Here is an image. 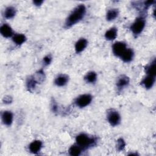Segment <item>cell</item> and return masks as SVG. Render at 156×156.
<instances>
[{
	"label": "cell",
	"instance_id": "obj_5",
	"mask_svg": "<svg viewBox=\"0 0 156 156\" xmlns=\"http://www.w3.org/2000/svg\"><path fill=\"white\" fill-rule=\"evenodd\" d=\"M92 99H93V97L91 94H84L77 97L74 103L77 107L80 108H83L87 107L91 103Z\"/></svg>",
	"mask_w": 156,
	"mask_h": 156
},
{
	"label": "cell",
	"instance_id": "obj_13",
	"mask_svg": "<svg viewBox=\"0 0 156 156\" xmlns=\"http://www.w3.org/2000/svg\"><path fill=\"white\" fill-rule=\"evenodd\" d=\"M69 80V77L66 74H60L57 76L54 80V83L58 87L65 85Z\"/></svg>",
	"mask_w": 156,
	"mask_h": 156
},
{
	"label": "cell",
	"instance_id": "obj_3",
	"mask_svg": "<svg viewBox=\"0 0 156 156\" xmlns=\"http://www.w3.org/2000/svg\"><path fill=\"white\" fill-rule=\"evenodd\" d=\"M146 24V20L143 16L137 18L130 26V30L135 36L138 35L143 30Z\"/></svg>",
	"mask_w": 156,
	"mask_h": 156
},
{
	"label": "cell",
	"instance_id": "obj_1",
	"mask_svg": "<svg viewBox=\"0 0 156 156\" xmlns=\"http://www.w3.org/2000/svg\"><path fill=\"white\" fill-rule=\"evenodd\" d=\"M86 13V7L83 4H79L71 12L66 20L65 27L69 28L81 21Z\"/></svg>",
	"mask_w": 156,
	"mask_h": 156
},
{
	"label": "cell",
	"instance_id": "obj_2",
	"mask_svg": "<svg viewBox=\"0 0 156 156\" xmlns=\"http://www.w3.org/2000/svg\"><path fill=\"white\" fill-rule=\"evenodd\" d=\"M76 141L83 150L91 147L96 144L97 139L94 136H90L85 133H80L76 138Z\"/></svg>",
	"mask_w": 156,
	"mask_h": 156
},
{
	"label": "cell",
	"instance_id": "obj_4",
	"mask_svg": "<svg viewBox=\"0 0 156 156\" xmlns=\"http://www.w3.org/2000/svg\"><path fill=\"white\" fill-rule=\"evenodd\" d=\"M107 118L112 126H118L121 121V116L119 113L114 109H109L107 113Z\"/></svg>",
	"mask_w": 156,
	"mask_h": 156
},
{
	"label": "cell",
	"instance_id": "obj_14",
	"mask_svg": "<svg viewBox=\"0 0 156 156\" xmlns=\"http://www.w3.org/2000/svg\"><path fill=\"white\" fill-rule=\"evenodd\" d=\"M88 41L85 38L79 39L75 44V51L76 53H80L82 52L87 47Z\"/></svg>",
	"mask_w": 156,
	"mask_h": 156
},
{
	"label": "cell",
	"instance_id": "obj_9",
	"mask_svg": "<svg viewBox=\"0 0 156 156\" xmlns=\"http://www.w3.org/2000/svg\"><path fill=\"white\" fill-rule=\"evenodd\" d=\"M42 147V142L40 140H34L29 146V149L32 154H38Z\"/></svg>",
	"mask_w": 156,
	"mask_h": 156
},
{
	"label": "cell",
	"instance_id": "obj_17",
	"mask_svg": "<svg viewBox=\"0 0 156 156\" xmlns=\"http://www.w3.org/2000/svg\"><path fill=\"white\" fill-rule=\"evenodd\" d=\"M118 30L116 27H112L106 31L105 34V38L106 40L112 41L115 40L117 37Z\"/></svg>",
	"mask_w": 156,
	"mask_h": 156
},
{
	"label": "cell",
	"instance_id": "obj_26",
	"mask_svg": "<svg viewBox=\"0 0 156 156\" xmlns=\"http://www.w3.org/2000/svg\"><path fill=\"white\" fill-rule=\"evenodd\" d=\"M13 99H12V98L10 96H5L2 99V101L4 104H10L12 103Z\"/></svg>",
	"mask_w": 156,
	"mask_h": 156
},
{
	"label": "cell",
	"instance_id": "obj_18",
	"mask_svg": "<svg viewBox=\"0 0 156 156\" xmlns=\"http://www.w3.org/2000/svg\"><path fill=\"white\" fill-rule=\"evenodd\" d=\"M13 41L17 45H21L26 40V36L23 34H16L12 37Z\"/></svg>",
	"mask_w": 156,
	"mask_h": 156
},
{
	"label": "cell",
	"instance_id": "obj_11",
	"mask_svg": "<svg viewBox=\"0 0 156 156\" xmlns=\"http://www.w3.org/2000/svg\"><path fill=\"white\" fill-rule=\"evenodd\" d=\"M155 77L147 75L146 77H145L143 80L141 82V84L144 86V87L146 89H150L151 88L155 81Z\"/></svg>",
	"mask_w": 156,
	"mask_h": 156
},
{
	"label": "cell",
	"instance_id": "obj_10",
	"mask_svg": "<svg viewBox=\"0 0 156 156\" xmlns=\"http://www.w3.org/2000/svg\"><path fill=\"white\" fill-rule=\"evenodd\" d=\"M0 32L5 38L11 37L13 35V32L11 27L7 24H2L0 27Z\"/></svg>",
	"mask_w": 156,
	"mask_h": 156
},
{
	"label": "cell",
	"instance_id": "obj_23",
	"mask_svg": "<svg viewBox=\"0 0 156 156\" xmlns=\"http://www.w3.org/2000/svg\"><path fill=\"white\" fill-rule=\"evenodd\" d=\"M82 150L83 149L77 144L73 145L69 149V154L72 156H78L80 155Z\"/></svg>",
	"mask_w": 156,
	"mask_h": 156
},
{
	"label": "cell",
	"instance_id": "obj_15",
	"mask_svg": "<svg viewBox=\"0 0 156 156\" xmlns=\"http://www.w3.org/2000/svg\"><path fill=\"white\" fill-rule=\"evenodd\" d=\"M146 73L147 75L155 77L156 75V61L155 59H154L151 63L146 66L145 68Z\"/></svg>",
	"mask_w": 156,
	"mask_h": 156
},
{
	"label": "cell",
	"instance_id": "obj_19",
	"mask_svg": "<svg viewBox=\"0 0 156 156\" xmlns=\"http://www.w3.org/2000/svg\"><path fill=\"white\" fill-rule=\"evenodd\" d=\"M33 76L38 83H43L46 78L45 74L43 69H40L38 71H37L35 73V74L33 75Z\"/></svg>",
	"mask_w": 156,
	"mask_h": 156
},
{
	"label": "cell",
	"instance_id": "obj_8",
	"mask_svg": "<svg viewBox=\"0 0 156 156\" xmlns=\"http://www.w3.org/2000/svg\"><path fill=\"white\" fill-rule=\"evenodd\" d=\"M2 121L5 126H10L13 122V115L10 111H4L2 112Z\"/></svg>",
	"mask_w": 156,
	"mask_h": 156
},
{
	"label": "cell",
	"instance_id": "obj_16",
	"mask_svg": "<svg viewBox=\"0 0 156 156\" xmlns=\"http://www.w3.org/2000/svg\"><path fill=\"white\" fill-rule=\"evenodd\" d=\"M37 84H38V83L37 82L33 76H30L27 79L26 87L29 91L32 93L35 90Z\"/></svg>",
	"mask_w": 156,
	"mask_h": 156
},
{
	"label": "cell",
	"instance_id": "obj_25",
	"mask_svg": "<svg viewBox=\"0 0 156 156\" xmlns=\"http://www.w3.org/2000/svg\"><path fill=\"white\" fill-rule=\"evenodd\" d=\"M52 61V57L51 55L49 54V55H47L46 56H45L43 59V64L45 65V66H47L48 65H49L51 63Z\"/></svg>",
	"mask_w": 156,
	"mask_h": 156
},
{
	"label": "cell",
	"instance_id": "obj_7",
	"mask_svg": "<svg viewBox=\"0 0 156 156\" xmlns=\"http://www.w3.org/2000/svg\"><path fill=\"white\" fill-rule=\"evenodd\" d=\"M130 79L129 77L126 75L120 76L116 82V87L119 90H121L129 84Z\"/></svg>",
	"mask_w": 156,
	"mask_h": 156
},
{
	"label": "cell",
	"instance_id": "obj_22",
	"mask_svg": "<svg viewBox=\"0 0 156 156\" xmlns=\"http://www.w3.org/2000/svg\"><path fill=\"white\" fill-rule=\"evenodd\" d=\"M4 17L6 19H11L16 15V9L13 7L9 6L7 7L4 11Z\"/></svg>",
	"mask_w": 156,
	"mask_h": 156
},
{
	"label": "cell",
	"instance_id": "obj_20",
	"mask_svg": "<svg viewBox=\"0 0 156 156\" xmlns=\"http://www.w3.org/2000/svg\"><path fill=\"white\" fill-rule=\"evenodd\" d=\"M119 11L116 9H113L109 10L106 14V20L108 21L114 20L118 15Z\"/></svg>",
	"mask_w": 156,
	"mask_h": 156
},
{
	"label": "cell",
	"instance_id": "obj_27",
	"mask_svg": "<svg viewBox=\"0 0 156 156\" xmlns=\"http://www.w3.org/2000/svg\"><path fill=\"white\" fill-rule=\"evenodd\" d=\"M51 108L53 112L56 113L58 111V105L55 102L54 100H53L52 101V104H51Z\"/></svg>",
	"mask_w": 156,
	"mask_h": 156
},
{
	"label": "cell",
	"instance_id": "obj_28",
	"mask_svg": "<svg viewBox=\"0 0 156 156\" xmlns=\"http://www.w3.org/2000/svg\"><path fill=\"white\" fill-rule=\"evenodd\" d=\"M43 1H42V0H35V1H33L34 4L37 7L40 6L43 4Z\"/></svg>",
	"mask_w": 156,
	"mask_h": 156
},
{
	"label": "cell",
	"instance_id": "obj_12",
	"mask_svg": "<svg viewBox=\"0 0 156 156\" xmlns=\"http://www.w3.org/2000/svg\"><path fill=\"white\" fill-rule=\"evenodd\" d=\"M134 52L130 48H127L125 51L121 55L120 58L124 62H130L133 58Z\"/></svg>",
	"mask_w": 156,
	"mask_h": 156
},
{
	"label": "cell",
	"instance_id": "obj_6",
	"mask_svg": "<svg viewBox=\"0 0 156 156\" xmlns=\"http://www.w3.org/2000/svg\"><path fill=\"white\" fill-rule=\"evenodd\" d=\"M126 49V44L122 41L115 42L112 46L113 53L116 57H120Z\"/></svg>",
	"mask_w": 156,
	"mask_h": 156
},
{
	"label": "cell",
	"instance_id": "obj_24",
	"mask_svg": "<svg viewBox=\"0 0 156 156\" xmlns=\"http://www.w3.org/2000/svg\"><path fill=\"white\" fill-rule=\"evenodd\" d=\"M125 146H126V143L124 139L122 138H118V140L116 141V147L117 151H121L124 150V149L125 148Z\"/></svg>",
	"mask_w": 156,
	"mask_h": 156
},
{
	"label": "cell",
	"instance_id": "obj_21",
	"mask_svg": "<svg viewBox=\"0 0 156 156\" xmlns=\"http://www.w3.org/2000/svg\"><path fill=\"white\" fill-rule=\"evenodd\" d=\"M84 80L89 83H93L97 80V74L94 71L88 73L84 77Z\"/></svg>",
	"mask_w": 156,
	"mask_h": 156
}]
</instances>
